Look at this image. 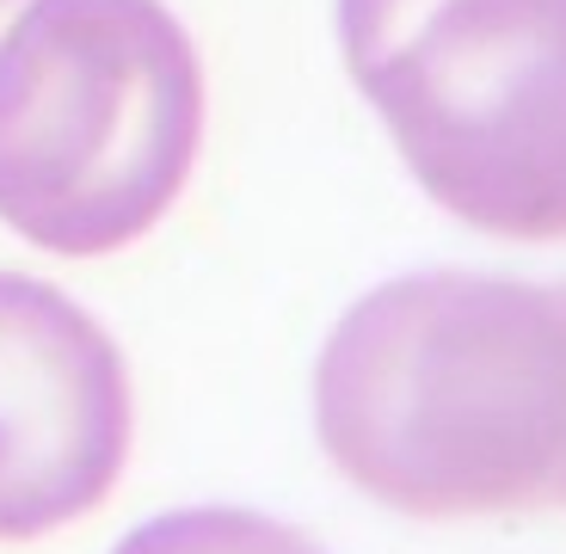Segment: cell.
I'll return each mask as SVG.
<instances>
[{"instance_id": "5b68a950", "label": "cell", "mask_w": 566, "mask_h": 554, "mask_svg": "<svg viewBox=\"0 0 566 554\" xmlns=\"http://www.w3.org/2000/svg\"><path fill=\"white\" fill-rule=\"evenodd\" d=\"M112 554H321L302 530L241 505H185L136 524Z\"/></svg>"}, {"instance_id": "3957f363", "label": "cell", "mask_w": 566, "mask_h": 554, "mask_svg": "<svg viewBox=\"0 0 566 554\" xmlns=\"http://www.w3.org/2000/svg\"><path fill=\"white\" fill-rule=\"evenodd\" d=\"M339 50L443 210L566 241V0H339Z\"/></svg>"}, {"instance_id": "277c9868", "label": "cell", "mask_w": 566, "mask_h": 554, "mask_svg": "<svg viewBox=\"0 0 566 554\" xmlns=\"http://www.w3.org/2000/svg\"><path fill=\"white\" fill-rule=\"evenodd\" d=\"M136 438L117 339L56 284L0 271V542L99 512Z\"/></svg>"}, {"instance_id": "8992f818", "label": "cell", "mask_w": 566, "mask_h": 554, "mask_svg": "<svg viewBox=\"0 0 566 554\" xmlns=\"http://www.w3.org/2000/svg\"><path fill=\"white\" fill-rule=\"evenodd\" d=\"M19 7H25V0H0V25H7V19L19 13Z\"/></svg>"}, {"instance_id": "7a4b0ae2", "label": "cell", "mask_w": 566, "mask_h": 554, "mask_svg": "<svg viewBox=\"0 0 566 554\" xmlns=\"http://www.w3.org/2000/svg\"><path fill=\"white\" fill-rule=\"evenodd\" d=\"M203 148V62L160 0H25L0 25V222L62 259L136 247Z\"/></svg>"}, {"instance_id": "6da1fadb", "label": "cell", "mask_w": 566, "mask_h": 554, "mask_svg": "<svg viewBox=\"0 0 566 554\" xmlns=\"http://www.w3.org/2000/svg\"><path fill=\"white\" fill-rule=\"evenodd\" d=\"M333 469L407 518L566 512V284L412 271L314 364Z\"/></svg>"}]
</instances>
